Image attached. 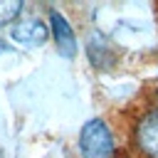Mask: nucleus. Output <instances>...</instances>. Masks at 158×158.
<instances>
[{
    "label": "nucleus",
    "instance_id": "1",
    "mask_svg": "<svg viewBox=\"0 0 158 158\" xmlns=\"http://www.w3.org/2000/svg\"><path fill=\"white\" fill-rule=\"evenodd\" d=\"M79 151L84 158H111L114 136L104 118H89L79 131Z\"/></svg>",
    "mask_w": 158,
    "mask_h": 158
},
{
    "label": "nucleus",
    "instance_id": "2",
    "mask_svg": "<svg viewBox=\"0 0 158 158\" xmlns=\"http://www.w3.org/2000/svg\"><path fill=\"white\" fill-rule=\"evenodd\" d=\"M133 141L143 158H158V106H153L138 118Z\"/></svg>",
    "mask_w": 158,
    "mask_h": 158
},
{
    "label": "nucleus",
    "instance_id": "3",
    "mask_svg": "<svg viewBox=\"0 0 158 158\" xmlns=\"http://www.w3.org/2000/svg\"><path fill=\"white\" fill-rule=\"evenodd\" d=\"M49 35V27L42 22V20H22V22H15L10 27V37L15 44H22V47H40L44 44Z\"/></svg>",
    "mask_w": 158,
    "mask_h": 158
},
{
    "label": "nucleus",
    "instance_id": "4",
    "mask_svg": "<svg viewBox=\"0 0 158 158\" xmlns=\"http://www.w3.org/2000/svg\"><path fill=\"white\" fill-rule=\"evenodd\" d=\"M49 27H52V37H54V44H57V52L67 59H72L77 54V37L67 22V17L57 10L49 12Z\"/></svg>",
    "mask_w": 158,
    "mask_h": 158
},
{
    "label": "nucleus",
    "instance_id": "5",
    "mask_svg": "<svg viewBox=\"0 0 158 158\" xmlns=\"http://www.w3.org/2000/svg\"><path fill=\"white\" fill-rule=\"evenodd\" d=\"M20 12H22V2L20 0H0V25L12 22Z\"/></svg>",
    "mask_w": 158,
    "mask_h": 158
}]
</instances>
